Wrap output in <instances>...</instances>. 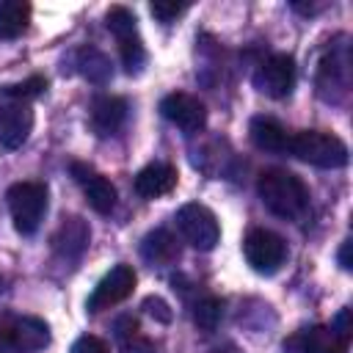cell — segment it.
Instances as JSON below:
<instances>
[{
  "mask_svg": "<svg viewBox=\"0 0 353 353\" xmlns=\"http://www.w3.org/2000/svg\"><path fill=\"white\" fill-rule=\"evenodd\" d=\"M256 193L265 201V207L284 218V221H295L306 212L309 207V190L301 182V176H295L292 171L284 168H268L259 174L256 179Z\"/></svg>",
  "mask_w": 353,
  "mask_h": 353,
  "instance_id": "6da1fadb",
  "label": "cell"
},
{
  "mask_svg": "<svg viewBox=\"0 0 353 353\" xmlns=\"http://www.w3.org/2000/svg\"><path fill=\"white\" fill-rule=\"evenodd\" d=\"M287 152L317 168H342L347 165V146L342 138L323 130H301L290 135Z\"/></svg>",
  "mask_w": 353,
  "mask_h": 353,
  "instance_id": "7a4b0ae2",
  "label": "cell"
},
{
  "mask_svg": "<svg viewBox=\"0 0 353 353\" xmlns=\"http://www.w3.org/2000/svg\"><path fill=\"white\" fill-rule=\"evenodd\" d=\"M6 201L14 229L19 234H33L47 212V188L44 182H17L8 188Z\"/></svg>",
  "mask_w": 353,
  "mask_h": 353,
  "instance_id": "3957f363",
  "label": "cell"
},
{
  "mask_svg": "<svg viewBox=\"0 0 353 353\" xmlns=\"http://www.w3.org/2000/svg\"><path fill=\"white\" fill-rule=\"evenodd\" d=\"M174 221H176V229H179L182 240L190 243V245L199 248V251H212V248L218 245V240H221L218 218H215V212H212L210 207H204V204H196V201L182 204V207L176 210V218H174Z\"/></svg>",
  "mask_w": 353,
  "mask_h": 353,
  "instance_id": "277c9868",
  "label": "cell"
},
{
  "mask_svg": "<svg viewBox=\"0 0 353 353\" xmlns=\"http://www.w3.org/2000/svg\"><path fill=\"white\" fill-rule=\"evenodd\" d=\"M243 254L245 262L256 270V273H276L284 259H287V243L281 240V234L270 232V229H251L243 240Z\"/></svg>",
  "mask_w": 353,
  "mask_h": 353,
  "instance_id": "5b68a950",
  "label": "cell"
},
{
  "mask_svg": "<svg viewBox=\"0 0 353 353\" xmlns=\"http://www.w3.org/2000/svg\"><path fill=\"white\" fill-rule=\"evenodd\" d=\"M0 339L14 353H41L50 345V325L39 317H6L0 320Z\"/></svg>",
  "mask_w": 353,
  "mask_h": 353,
  "instance_id": "8992f818",
  "label": "cell"
},
{
  "mask_svg": "<svg viewBox=\"0 0 353 353\" xmlns=\"http://www.w3.org/2000/svg\"><path fill=\"white\" fill-rule=\"evenodd\" d=\"M254 88L265 97L284 99L295 88V61L287 52L268 55L254 72Z\"/></svg>",
  "mask_w": 353,
  "mask_h": 353,
  "instance_id": "52a82bcc",
  "label": "cell"
},
{
  "mask_svg": "<svg viewBox=\"0 0 353 353\" xmlns=\"http://www.w3.org/2000/svg\"><path fill=\"white\" fill-rule=\"evenodd\" d=\"M135 281H138V273L132 270V265L121 262V265L110 268V273H105L99 279V284L94 287V292L88 298V312H102V309L121 303L135 290Z\"/></svg>",
  "mask_w": 353,
  "mask_h": 353,
  "instance_id": "ba28073f",
  "label": "cell"
},
{
  "mask_svg": "<svg viewBox=\"0 0 353 353\" xmlns=\"http://www.w3.org/2000/svg\"><path fill=\"white\" fill-rule=\"evenodd\" d=\"M350 83V55H347V44H334L325 58L320 61V72H317V88L323 99H339L347 91Z\"/></svg>",
  "mask_w": 353,
  "mask_h": 353,
  "instance_id": "9c48e42d",
  "label": "cell"
},
{
  "mask_svg": "<svg viewBox=\"0 0 353 353\" xmlns=\"http://www.w3.org/2000/svg\"><path fill=\"white\" fill-rule=\"evenodd\" d=\"M30 130H33L30 102L0 97V146L19 149L28 141Z\"/></svg>",
  "mask_w": 353,
  "mask_h": 353,
  "instance_id": "30bf717a",
  "label": "cell"
},
{
  "mask_svg": "<svg viewBox=\"0 0 353 353\" xmlns=\"http://www.w3.org/2000/svg\"><path fill=\"white\" fill-rule=\"evenodd\" d=\"M160 113H163L174 127H179V130L188 132V135L199 132V130L207 124V108H204L196 97H190V94H185V91H174V94L163 97Z\"/></svg>",
  "mask_w": 353,
  "mask_h": 353,
  "instance_id": "8fae6325",
  "label": "cell"
},
{
  "mask_svg": "<svg viewBox=\"0 0 353 353\" xmlns=\"http://www.w3.org/2000/svg\"><path fill=\"white\" fill-rule=\"evenodd\" d=\"M69 171H72V176H74V182L83 188L88 204H91L99 215L113 212V207H116V188H113L110 179H105L99 171H94V168L85 165V163H72Z\"/></svg>",
  "mask_w": 353,
  "mask_h": 353,
  "instance_id": "7c38bea8",
  "label": "cell"
},
{
  "mask_svg": "<svg viewBox=\"0 0 353 353\" xmlns=\"http://www.w3.org/2000/svg\"><path fill=\"white\" fill-rule=\"evenodd\" d=\"M284 347L290 353H345L347 342L334 334L328 325H309L295 331L290 339H284Z\"/></svg>",
  "mask_w": 353,
  "mask_h": 353,
  "instance_id": "4fadbf2b",
  "label": "cell"
},
{
  "mask_svg": "<svg viewBox=\"0 0 353 353\" xmlns=\"http://www.w3.org/2000/svg\"><path fill=\"white\" fill-rule=\"evenodd\" d=\"M176 168L171 163H149L143 165L138 174H135V193L141 199H160V196H168L174 188H176Z\"/></svg>",
  "mask_w": 353,
  "mask_h": 353,
  "instance_id": "5bb4252c",
  "label": "cell"
},
{
  "mask_svg": "<svg viewBox=\"0 0 353 353\" xmlns=\"http://www.w3.org/2000/svg\"><path fill=\"white\" fill-rule=\"evenodd\" d=\"M88 240H91L88 223L83 218H77V215H69V218L61 221L58 232L52 234V248L63 259H80L83 251L88 248Z\"/></svg>",
  "mask_w": 353,
  "mask_h": 353,
  "instance_id": "9a60e30c",
  "label": "cell"
},
{
  "mask_svg": "<svg viewBox=\"0 0 353 353\" xmlns=\"http://www.w3.org/2000/svg\"><path fill=\"white\" fill-rule=\"evenodd\" d=\"M127 119V102L121 97H97L91 102V130L99 135V138H108V135H116L121 130Z\"/></svg>",
  "mask_w": 353,
  "mask_h": 353,
  "instance_id": "2e32d148",
  "label": "cell"
},
{
  "mask_svg": "<svg viewBox=\"0 0 353 353\" xmlns=\"http://www.w3.org/2000/svg\"><path fill=\"white\" fill-rule=\"evenodd\" d=\"M248 138L256 149L262 152H287V143H290V135L287 130L276 121V119H268V116H254L251 124H248Z\"/></svg>",
  "mask_w": 353,
  "mask_h": 353,
  "instance_id": "e0dca14e",
  "label": "cell"
},
{
  "mask_svg": "<svg viewBox=\"0 0 353 353\" xmlns=\"http://www.w3.org/2000/svg\"><path fill=\"white\" fill-rule=\"evenodd\" d=\"M141 256L157 268L171 265L179 259V240L168 229H154L141 240Z\"/></svg>",
  "mask_w": 353,
  "mask_h": 353,
  "instance_id": "ac0fdd59",
  "label": "cell"
},
{
  "mask_svg": "<svg viewBox=\"0 0 353 353\" xmlns=\"http://www.w3.org/2000/svg\"><path fill=\"white\" fill-rule=\"evenodd\" d=\"M30 25V3L6 0L0 3V41L19 39Z\"/></svg>",
  "mask_w": 353,
  "mask_h": 353,
  "instance_id": "d6986e66",
  "label": "cell"
},
{
  "mask_svg": "<svg viewBox=\"0 0 353 353\" xmlns=\"http://www.w3.org/2000/svg\"><path fill=\"white\" fill-rule=\"evenodd\" d=\"M74 66L77 72L88 80V83H97V85H105L113 74V66H110V58L105 52H99L97 47H83L77 50L74 55Z\"/></svg>",
  "mask_w": 353,
  "mask_h": 353,
  "instance_id": "ffe728a7",
  "label": "cell"
},
{
  "mask_svg": "<svg viewBox=\"0 0 353 353\" xmlns=\"http://www.w3.org/2000/svg\"><path fill=\"white\" fill-rule=\"evenodd\" d=\"M221 317H223V301L221 298L207 295V298L196 301V306H193V323H196L199 331H207V334L215 331L221 325Z\"/></svg>",
  "mask_w": 353,
  "mask_h": 353,
  "instance_id": "44dd1931",
  "label": "cell"
},
{
  "mask_svg": "<svg viewBox=\"0 0 353 353\" xmlns=\"http://www.w3.org/2000/svg\"><path fill=\"white\" fill-rule=\"evenodd\" d=\"M44 91H47V77H41V74H30V77H25V80H19V83H8V85H3V88H0V97H6V99L33 102V99L41 97Z\"/></svg>",
  "mask_w": 353,
  "mask_h": 353,
  "instance_id": "7402d4cb",
  "label": "cell"
},
{
  "mask_svg": "<svg viewBox=\"0 0 353 353\" xmlns=\"http://www.w3.org/2000/svg\"><path fill=\"white\" fill-rule=\"evenodd\" d=\"M105 25H108V30H110V33H113L119 41L138 36V28H135V14H132L130 8H124V6H113V8L108 11V17H105Z\"/></svg>",
  "mask_w": 353,
  "mask_h": 353,
  "instance_id": "603a6c76",
  "label": "cell"
},
{
  "mask_svg": "<svg viewBox=\"0 0 353 353\" xmlns=\"http://www.w3.org/2000/svg\"><path fill=\"white\" fill-rule=\"evenodd\" d=\"M119 52H121V63H124V69H127L130 74H138L141 66L146 63V50H143V44H141L138 36L119 41Z\"/></svg>",
  "mask_w": 353,
  "mask_h": 353,
  "instance_id": "cb8c5ba5",
  "label": "cell"
},
{
  "mask_svg": "<svg viewBox=\"0 0 353 353\" xmlns=\"http://www.w3.org/2000/svg\"><path fill=\"white\" fill-rule=\"evenodd\" d=\"M149 11H152V17H157L160 22H174L176 17H182L185 11H188V6L185 3H152L149 6Z\"/></svg>",
  "mask_w": 353,
  "mask_h": 353,
  "instance_id": "d4e9b609",
  "label": "cell"
},
{
  "mask_svg": "<svg viewBox=\"0 0 353 353\" xmlns=\"http://www.w3.org/2000/svg\"><path fill=\"white\" fill-rule=\"evenodd\" d=\"M72 353H110V347H108L105 339H99V336H94V334H83V336L74 339Z\"/></svg>",
  "mask_w": 353,
  "mask_h": 353,
  "instance_id": "484cf974",
  "label": "cell"
},
{
  "mask_svg": "<svg viewBox=\"0 0 353 353\" xmlns=\"http://www.w3.org/2000/svg\"><path fill=\"white\" fill-rule=\"evenodd\" d=\"M143 309H146V314H152L154 320H160V323H171V306L163 301V298H157V295H149L146 301H143Z\"/></svg>",
  "mask_w": 353,
  "mask_h": 353,
  "instance_id": "4316f807",
  "label": "cell"
},
{
  "mask_svg": "<svg viewBox=\"0 0 353 353\" xmlns=\"http://www.w3.org/2000/svg\"><path fill=\"white\" fill-rule=\"evenodd\" d=\"M124 353H154V345H152L149 339L132 334V336L124 339Z\"/></svg>",
  "mask_w": 353,
  "mask_h": 353,
  "instance_id": "83f0119b",
  "label": "cell"
},
{
  "mask_svg": "<svg viewBox=\"0 0 353 353\" xmlns=\"http://www.w3.org/2000/svg\"><path fill=\"white\" fill-rule=\"evenodd\" d=\"M331 328H334L336 336H342V339L347 342V339H350V309H342V312L334 317Z\"/></svg>",
  "mask_w": 353,
  "mask_h": 353,
  "instance_id": "f1b7e54d",
  "label": "cell"
},
{
  "mask_svg": "<svg viewBox=\"0 0 353 353\" xmlns=\"http://www.w3.org/2000/svg\"><path fill=\"white\" fill-rule=\"evenodd\" d=\"M339 268L342 270L353 268V262H350V240H342V245H339Z\"/></svg>",
  "mask_w": 353,
  "mask_h": 353,
  "instance_id": "f546056e",
  "label": "cell"
},
{
  "mask_svg": "<svg viewBox=\"0 0 353 353\" xmlns=\"http://www.w3.org/2000/svg\"><path fill=\"white\" fill-rule=\"evenodd\" d=\"M212 353H243L237 345H221V347H215Z\"/></svg>",
  "mask_w": 353,
  "mask_h": 353,
  "instance_id": "4dcf8cb0",
  "label": "cell"
},
{
  "mask_svg": "<svg viewBox=\"0 0 353 353\" xmlns=\"http://www.w3.org/2000/svg\"><path fill=\"white\" fill-rule=\"evenodd\" d=\"M3 284H6V281H3V276H0V292H3Z\"/></svg>",
  "mask_w": 353,
  "mask_h": 353,
  "instance_id": "1f68e13d",
  "label": "cell"
}]
</instances>
